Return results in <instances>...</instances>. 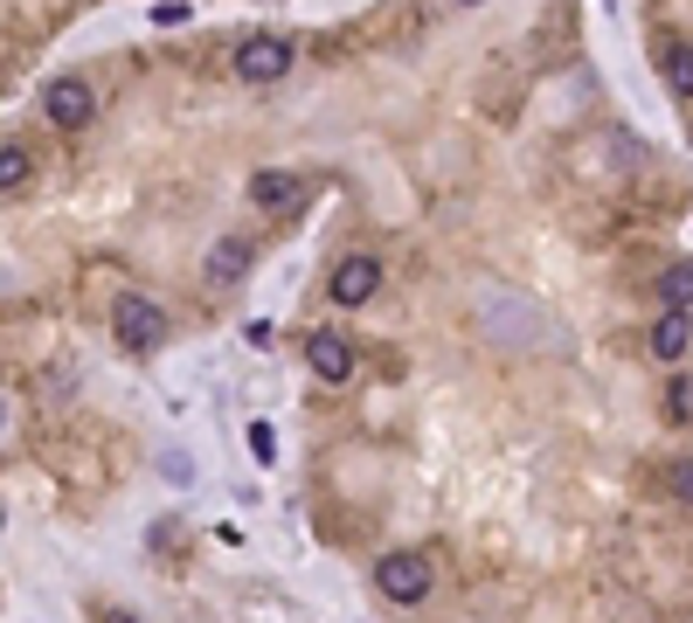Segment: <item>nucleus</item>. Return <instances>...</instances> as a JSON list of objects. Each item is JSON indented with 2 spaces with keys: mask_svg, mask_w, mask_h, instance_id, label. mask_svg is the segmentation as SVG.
I'll return each instance as SVG.
<instances>
[{
  "mask_svg": "<svg viewBox=\"0 0 693 623\" xmlns=\"http://www.w3.org/2000/svg\"><path fill=\"white\" fill-rule=\"evenodd\" d=\"M42 112H49V125H56V133H84V125L97 118V97H91L84 76H56V84L42 91Z\"/></svg>",
  "mask_w": 693,
  "mask_h": 623,
  "instance_id": "nucleus-2",
  "label": "nucleus"
},
{
  "mask_svg": "<svg viewBox=\"0 0 693 623\" xmlns=\"http://www.w3.org/2000/svg\"><path fill=\"white\" fill-rule=\"evenodd\" d=\"M659 70H665V91L673 97H693V42H665Z\"/></svg>",
  "mask_w": 693,
  "mask_h": 623,
  "instance_id": "nucleus-10",
  "label": "nucleus"
},
{
  "mask_svg": "<svg viewBox=\"0 0 693 623\" xmlns=\"http://www.w3.org/2000/svg\"><path fill=\"white\" fill-rule=\"evenodd\" d=\"M112 319H118V340L125 347H160L167 340V312L153 305V298H139V292H118Z\"/></svg>",
  "mask_w": 693,
  "mask_h": 623,
  "instance_id": "nucleus-4",
  "label": "nucleus"
},
{
  "mask_svg": "<svg viewBox=\"0 0 693 623\" xmlns=\"http://www.w3.org/2000/svg\"><path fill=\"white\" fill-rule=\"evenodd\" d=\"M305 368H313L319 381L340 388V381L354 374V340H347V332H333V326H319L313 340H305Z\"/></svg>",
  "mask_w": 693,
  "mask_h": 623,
  "instance_id": "nucleus-6",
  "label": "nucleus"
},
{
  "mask_svg": "<svg viewBox=\"0 0 693 623\" xmlns=\"http://www.w3.org/2000/svg\"><path fill=\"white\" fill-rule=\"evenodd\" d=\"M14 188H29V152L0 146V194H14Z\"/></svg>",
  "mask_w": 693,
  "mask_h": 623,
  "instance_id": "nucleus-12",
  "label": "nucleus"
},
{
  "mask_svg": "<svg viewBox=\"0 0 693 623\" xmlns=\"http://www.w3.org/2000/svg\"><path fill=\"white\" fill-rule=\"evenodd\" d=\"M250 457H256V464H271V457H277V436H271V423H250Z\"/></svg>",
  "mask_w": 693,
  "mask_h": 623,
  "instance_id": "nucleus-14",
  "label": "nucleus"
},
{
  "mask_svg": "<svg viewBox=\"0 0 693 623\" xmlns=\"http://www.w3.org/2000/svg\"><path fill=\"white\" fill-rule=\"evenodd\" d=\"M326 292H333V305H368V298L381 292V264H375L368 250H361V256H347V264L333 271Z\"/></svg>",
  "mask_w": 693,
  "mask_h": 623,
  "instance_id": "nucleus-7",
  "label": "nucleus"
},
{
  "mask_svg": "<svg viewBox=\"0 0 693 623\" xmlns=\"http://www.w3.org/2000/svg\"><path fill=\"white\" fill-rule=\"evenodd\" d=\"M292 70V42L285 35H243L237 42V76L243 84H277Z\"/></svg>",
  "mask_w": 693,
  "mask_h": 623,
  "instance_id": "nucleus-3",
  "label": "nucleus"
},
{
  "mask_svg": "<svg viewBox=\"0 0 693 623\" xmlns=\"http://www.w3.org/2000/svg\"><path fill=\"white\" fill-rule=\"evenodd\" d=\"M451 8H479V0H451Z\"/></svg>",
  "mask_w": 693,
  "mask_h": 623,
  "instance_id": "nucleus-16",
  "label": "nucleus"
},
{
  "mask_svg": "<svg viewBox=\"0 0 693 623\" xmlns=\"http://www.w3.org/2000/svg\"><path fill=\"white\" fill-rule=\"evenodd\" d=\"M201 271H209V284H237V277L250 271V243H243V236H222V243L209 250V264H201Z\"/></svg>",
  "mask_w": 693,
  "mask_h": 623,
  "instance_id": "nucleus-9",
  "label": "nucleus"
},
{
  "mask_svg": "<svg viewBox=\"0 0 693 623\" xmlns=\"http://www.w3.org/2000/svg\"><path fill=\"white\" fill-rule=\"evenodd\" d=\"M153 21H160V29H181V21H188V0H160V8H153Z\"/></svg>",
  "mask_w": 693,
  "mask_h": 623,
  "instance_id": "nucleus-15",
  "label": "nucleus"
},
{
  "mask_svg": "<svg viewBox=\"0 0 693 623\" xmlns=\"http://www.w3.org/2000/svg\"><path fill=\"white\" fill-rule=\"evenodd\" d=\"M375 589L389 595V603H423L430 595V561L423 555H389L375 568Z\"/></svg>",
  "mask_w": 693,
  "mask_h": 623,
  "instance_id": "nucleus-5",
  "label": "nucleus"
},
{
  "mask_svg": "<svg viewBox=\"0 0 693 623\" xmlns=\"http://www.w3.org/2000/svg\"><path fill=\"white\" fill-rule=\"evenodd\" d=\"M665 492H673L680 506H693V457H680V464H665Z\"/></svg>",
  "mask_w": 693,
  "mask_h": 623,
  "instance_id": "nucleus-13",
  "label": "nucleus"
},
{
  "mask_svg": "<svg viewBox=\"0 0 693 623\" xmlns=\"http://www.w3.org/2000/svg\"><path fill=\"white\" fill-rule=\"evenodd\" d=\"M645 347H652V360H680L686 347H693V326H686V305H665V319L645 332Z\"/></svg>",
  "mask_w": 693,
  "mask_h": 623,
  "instance_id": "nucleus-8",
  "label": "nucleus"
},
{
  "mask_svg": "<svg viewBox=\"0 0 693 623\" xmlns=\"http://www.w3.org/2000/svg\"><path fill=\"white\" fill-rule=\"evenodd\" d=\"M250 201L264 208V215L292 222V215H305V201H313V180L292 173V167H256L250 173Z\"/></svg>",
  "mask_w": 693,
  "mask_h": 623,
  "instance_id": "nucleus-1",
  "label": "nucleus"
},
{
  "mask_svg": "<svg viewBox=\"0 0 693 623\" xmlns=\"http://www.w3.org/2000/svg\"><path fill=\"white\" fill-rule=\"evenodd\" d=\"M659 298H665V305H693V256L659 277Z\"/></svg>",
  "mask_w": 693,
  "mask_h": 623,
  "instance_id": "nucleus-11",
  "label": "nucleus"
}]
</instances>
